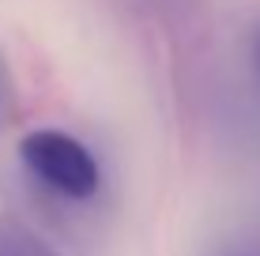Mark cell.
Returning a JSON list of instances; mask_svg holds the SVG:
<instances>
[{"mask_svg": "<svg viewBox=\"0 0 260 256\" xmlns=\"http://www.w3.org/2000/svg\"><path fill=\"white\" fill-rule=\"evenodd\" d=\"M211 256H260V234L256 237H234V241L219 245Z\"/></svg>", "mask_w": 260, "mask_h": 256, "instance_id": "obj_3", "label": "cell"}, {"mask_svg": "<svg viewBox=\"0 0 260 256\" xmlns=\"http://www.w3.org/2000/svg\"><path fill=\"white\" fill-rule=\"evenodd\" d=\"M0 256H60L53 245L15 215H0Z\"/></svg>", "mask_w": 260, "mask_h": 256, "instance_id": "obj_2", "label": "cell"}, {"mask_svg": "<svg viewBox=\"0 0 260 256\" xmlns=\"http://www.w3.org/2000/svg\"><path fill=\"white\" fill-rule=\"evenodd\" d=\"M19 162L46 192L60 200H94L102 189V166L79 136L64 128H34L19 139Z\"/></svg>", "mask_w": 260, "mask_h": 256, "instance_id": "obj_1", "label": "cell"}, {"mask_svg": "<svg viewBox=\"0 0 260 256\" xmlns=\"http://www.w3.org/2000/svg\"><path fill=\"white\" fill-rule=\"evenodd\" d=\"M8 105H12V79H8L4 60H0V125H4V117H8Z\"/></svg>", "mask_w": 260, "mask_h": 256, "instance_id": "obj_4", "label": "cell"}, {"mask_svg": "<svg viewBox=\"0 0 260 256\" xmlns=\"http://www.w3.org/2000/svg\"><path fill=\"white\" fill-rule=\"evenodd\" d=\"M253 64H256V76H260V30H256V42H253Z\"/></svg>", "mask_w": 260, "mask_h": 256, "instance_id": "obj_5", "label": "cell"}]
</instances>
